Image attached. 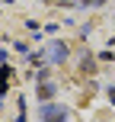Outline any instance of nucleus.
I'll return each mask as SVG.
<instances>
[{
  "mask_svg": "<svg viewBox=\"0 0 115 122\" xmlns=\"http://www.w3.org/2000/svg\"><path fill=\"white\" fill-rule=\"evenodd\" d=\"M64 116H67L64 106H45V109H42V119L45 122H64Z\"/></svg>",
  "mask_w": 115,
  "mask_h": 122,
  "instance_id": "nucleus-1",
  "label": "nucleus"
},
{
  "mask_svg": "<svg viewBox=\"0 0 115 122\" xmlns=\"http://www.w3.org/2000/svg\"><path fill=\"white\" fill-rule=\"evenodd\" d=\"M38 97H42V100H51V97H55V87H51L48 80H42V87H38Z\"/></svg>",
  "mask_w": 115,
  "mask_h": 122,
  "instance_id": "nucleus-2",
  "label": "nucleus"
},
{
  "mask_svg": "<svg viewBox=\"0 0 115 122\" xmlns=\"http://www.w3.org/2000/svg\"><path fill=\"white\" fill-rule=\"evenodd\" d=\"M64 55H67V48H64V45H55V48H51V58H55V61H61Z\"/></svg>",
  "mask_w": 115,
  "mask_h": 122,
  "instance_id": "nucleus-3",
  "label": "nucleus"
},
{
  "mask_svg": "<svg viewBox=\"0 0 115 122\" xmlns=\"http://www.w3.org/2000/svg\"><path fill=\"white\" fill-rule=\"evenodd\" d=\"M6 80H10V71L3 67V71H0V90H6Z\"/></svg>",
  "mask_w": 115,
  "mask_h": 122,
  "instance_id": "nucleus-4",
  "label": "nucleus"
},
{
  "mask_svg": "<svg viewBox=\"0 0 115 122\" xmlns=\"http://www.w3.org/2000/svg\"><path fill=\"white\" fill-rule=\"evenodd\" d=\"M83 71L93 74V58H90V55H83Z\"/></svg>",
  "mask_w": 115,
  "mask_h": 122,
  "instance_id": "nucleus-5",
  "label": "nucleus"
},
{
  "mask_svg": "<svg viewBox=\"0 0 115 122\" xmlns=\"http://www.w3.org/2000/svg\"><path fill=\"white\" fill-rule=\"evenodd\" d=\"M80 3H102V0H80Z\"/></svg>",
  "mask_w": 115,
  "mask_h": 122,
  "instance_id": "nucleus-6",
  "label": "nucleus"
},
{
  "mask_svg": "<svg viewBox=\"0 0 115 122\" xmlns=\"http://www.w3.org/2000/svg\"><path fill=\"white\" fill-rule=\"evenodd\" d=\"M109 100H112V103H115V90H109Z\"/></svg>",
  "mask_w": 115,
  "mask_h": 122,
  "instance_id": "nucleus-7",
  "label": "nucleus"
}]
</instances>
